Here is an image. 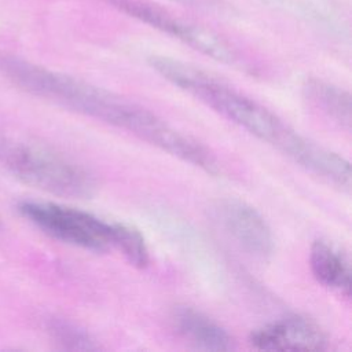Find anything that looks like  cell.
<instances>
[{
  "instance_id": "6",
  "label": "cell",
  "mask_w": 352,
  "mask_h": 352,
  "mask_svg": "<svg viewBox=\"0 0 352 352\" xmlns=\"http://www.w3.org/2000/svg\"><path fill=\"white\" fill-rule=\"evenodd\" d=\"M216 216L226 232L248 254L265 260L274 253L275 239L265 219L249 204L239 199H223Z\"/></svg>"
},
{
  "instance_id": "8",
  "label": "cell",
  "mask_w": 352,
  "mask_h": 352,
  "mask_svg": "<svg viewBox=\"0 0 352 352\" xmlns=\"http://www.w3.org/2000/svg\"><path fill=\"white\" fill-rule=\"evenodd\" d=\"M172 320L177 333L198 349L230 351L234 346L226 329L191 307H177Z\"/></svg>"
},
{
  "instance_id": "10",
  "label": "cell",
  "mask_w": 352,
  "mask_h": 352,
  "mask_svg": "<svg viewBox=\"0 0 352 352\" xmlns=\"http://www.w3.org/2000/svg\"><path fill=\"white\" fill-rule=\"evenodd\" d=\"M305 99L340 128L351 129V95L348 91L319 78H309L304 87Z\"/></svg>"
},
{
  "instance_id": "5",
  "label": "cell",
  "mask_w": 352,
  "mask_h": 352,
  "mask_svg": "<svg viewBox=\"0 0 352 352\" xmlns=\"http://www.w3.org/2000/svg\"><path fill=\"white\" fill-rule=\"evenodd\" d=\"M118 11L146 23L154 29H158L194 50L210 56L223 63L236 62L234 50L221 37L213 32L179 19L166 10L148 3L146 0H103Z\"/></svg>"
},
{
  "instance_id": "1",
  "label": "cell",
  "mask_w": 352,
  "mask_h": 352,
  "mask_svg": "<svg viewBox=\"0 0 352 352\" xmlns=\"http://www.w3.org/2000/svg\"><path fill=\"white\" fill-rule=\"evenodd\" d=\"M148 63L166 81L186 91L253 136L275 147L304 169L340 188L349 190L351 165L344 157L300 135L263 104L219 81L206 72L182 60L153 55L148 58Z\"/></svg>"
},
{
  "instance_id": "11",
  "label": "cell",
  "mask_w": 352,
  "mask_h": 352,
  "mask_svg": "<svg viewBox=\"0 0 352 352\" xmlns=\"http://www.w3.org/2000/svg\"><path fill=\"white\" fill-rule=\"evenodd\" d=\"M114 249H117L133 267L146 268L150 263V253L144 236L133 226L118 223Z\"/></svg>"
},
{
  "instance_id": "7",
  "label": "cell",
  "mask_w": 352,
  "mask_h": 352,
  "mask_svg": "<svg viewBox=\"0 0 352 352\" xmlns=\"http://www.w3.org/2000/svg\"><path fill=\"white\" fill-rule=\"evenodd\" d=\"M327 342L318 323L298 315L271 322L249 336V344L260 351H323Z\"/></svg>"
},
{
  "instance_id": "12",
  "label": "cell",
  "mask_w": 352,
  "mask_h": 352,
  "mask_svg": "<svg viewBox=\"0 0 352 352\" xmlns=\"http://www.w3.org/2000/svg\"><path fill=\"white\" fill-rule=\"evenodd\" d=\"M48 331L52 340L63 349L72 351H95L98 345L94 338L77 324L65 319H51Z\"/></svg>"
},
{
  "instance_id": "13",
  "label": "cell",
  "mask_w": 352,
  "mask_h": 352,
  "mask_svg": "<svg viewBox=\"0 0 352 352\" xmlns=\"http://www.w3.org/2000/svg\"><path fill=\"white\" fill-rule=\"evenodd\" d=\"M173 1L183 3V4H204V3H206L208 0H173Z\"/></svg>"
},
{
  "instance_id": "4",
  "label": "cell",
  "mask_w": 352,
  "mask_h": 352,
  "mask_svg": "<svg viewBox=\"0 0 352 352\" xmlns=\"http://www.w3.org/2000/svg\"><path fill=\"white\" fill-rule=\"evenodd\" d=\"M16 209L29 223L60 242L91 252L114 248L118 221L47 201H21Z\"/></svg>"
},
{
  "instance_id": "14",
  "label": "cell",
  "mask_w": 352,
  "mask_h": 352,
  "mask_svg": "<svg viewBox=\"0 0 352 352\" xmlns=\"http://www.w3.org/2000/svg\"><path fill=\"white\" fill-rule=\"evenodd\" d=\"M0 226H1V224H0Z\"/></svg>"
},
{
  "instance_id": "9",
  "label": "cell",
  "mask_w": 352,
  "mask_h": 352,
  "mask_svg": "<svg viewBox=\"0 0 352 352\" xmlns=\"http://www.w3.org/2000/svg\"><path fill=\"white\" fill-rule=\"evenodd\" d=\"M309 267L320 285L349 297L351 267L338 249L324 241H315L309 249Z\"/></svg>"
},
{
  "instance_id": "3",
  "label": "cell",
  "mask_w": 352,
  "mask_h": 352,
  "mask_svg": "<svg viewBox=\"0 0 352 352\" xmlns=\"http://www.w3.org/2000/svg\"><path fill=\"white\" fill-rule=\"evenodd\" d=\"M0 169L21 183L62 198H88L95 182L52 147L11 129H0Z\"/></svg>"
},
{
  "instance_id": "2",
  "label": "cell",
  "mask_w": 352,
  "mask_h": 352,
  "mask_svg": "<svg viewBox=\"0 0 352 352\" xmlns=\"http://www.w3.org/2000/svg\"><path fill=\"white\" fill-rule=\"evenodd\" d=\"M44 98L58 106L99 120L158 147L208 173L219 172L212 153L150 110L84 80L54 72L45 81Z\"/></svg>"
}]
</instances>
